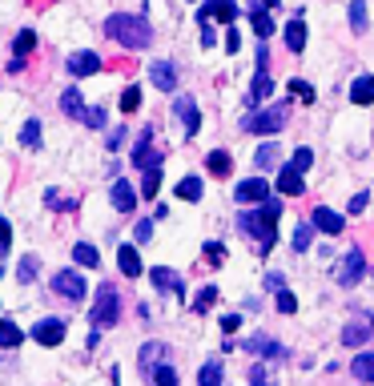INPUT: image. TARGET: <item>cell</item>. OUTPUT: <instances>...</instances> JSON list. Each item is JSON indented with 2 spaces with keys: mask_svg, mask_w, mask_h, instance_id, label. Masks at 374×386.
I'll return each mask as SVG.
<instances>
[{
  "mask_svg": "<svg viewBox=\"0 0 374 386\" xmlns=\"http://www.w3.org/2000/svg\"><path fill=\"white\" fill-rule=\"evenodd\" d=\"M117 318H121V294L105 282V286L97 290V302H93V322H97V326H113Z\"/></svg>",
  "mask_w": 374,
  "mask_h": 386,
  "instance_id": "3",
  "label": "cell"
},
{
  "mask_svg": "<svg viewBox=\"0 0 374 386\" xmlns=\"http://www.w3.org/2000/svg\"><path fill=\"white\" fill-rule=\"evenodd\" d=\"M113 206L121 209V213H129V209L137 206V193H133L129 181H113Z\"/></svg>",
  "mask_w": 374,
  "mask_h": 386,
  "instance_id": "21",
  "label": "cell"
},
{
  "mask_svg": "<svg viewBox=\"0 0 374 386\" xmlns=\"http://www.w3.org/2000/svg\"><path fill=\"white\" fill-rule=\"evenodd\" d=\"M201 16H217V20H233V16H238V4H233V0H210V4H206V8H201Z\"/></svg>",
  "mask_w": 374,
  "mask_h": 386,
  "instance_id": "24",
  "label": "cell"
},
{
  "mask_svg": "<svg viewBox=\"0 0 374 386\" xmlns=\"http://www.w3.org/2000/svg\"><path fill=\"white\" fill-rule=\"evenodd\" d=\"M24 342V334H20V326H13V322H0V346H20Z\"/></svg>",
  "mask_w": 374,
  "mask_h": 386,
  "instance_id": "34",
  "label": "cell"
},
{
  "mask_svg": "<svg viewBox=\"0 0 374 386\" xmlns=\"http://www.w3.org/2000/svg\"><path fill=\"white\" fill-rule=\"evenodd\" d=\"M250 20H254V32H258L261 41H266V36H274V20L266 16V8H261V4H254V8H250Z\"/></svg>",
  "mask_w": 374,
  "mask_h": 386,
  "instance_id": "27",
  "label": "cell"
},
{
  "mask_svg": "<svg viewBox=\"0 0 374 386\" xmlns=\"http://www.w3.org/2000/svg\"><path fill=\"white\" fill-rule=\"evenodd\" d=\"M238 326H242V318H238V314H226V318H222V330H226V334H233Z\"/></svg>",
  "mask_w": 374,
  "mask_h": 386,
  "instance_id": "50",
  "label": "cell"
},
{
  "mask_svg": "<svg viewBox=\"0 0 374 386\" xmlns=\"http://www.w3.org/2000/svg\"><path fill=\"white\" fill-rule=\"evenodd\" d=\"M149 80H153L161 93H173V89H178V73H173V64H169V61L149 64Z\"/></svg>",
  "mask_w": 374,
  "mask_h": 386,
  "instance_id": "14",
  "label": "cell"
},
{
  "mask_svg": "<svg viewBox=\"0 0 374 386\" xmlns=\"http://www.w3.org/2000/svg\"><path fill=\"white\" fill-rule=\"evenodd\" d=\"M178 197H181V201H197V197H201V177H181V181H178Z\"/></svg>",
  "mask_w": 374,
  "mask_h": 386,
  "instance_id": "32",
  "label": "cell"
},
{
  "mask_svg": "<svg viewBox=\"0 0 374 386\" xmlns=\"http://www.w3.org/2000/svg\"><path fill=\"white\" fill-rule=\"evenodd\" d=\"M197 383L217 386V383H222V362H217V358H213V362H206V366H201V374H197Z\"/></svg>",
  "mask_w": 374,
  "mask_h": 386,
  "instance_id": "38",
  "label": "cell"
},
{
  "mask_svg": "<svg viewBox=\"0 0 374 386\" xmlns=\"http://www.w3.org/2000/svg\"><path fill=\"white\" fill-rule=\"evenodd\" d=\"M97 69H101L97 52H73V57H69V73H73V77H93Z\"/></svg>",
  "mask_w": 374,
  "mask_h": 386,
  "instance_id": "15",
  "label": "cell"
},
{
  "mask_svg": "<svg viewBox=\"0 0 374 386\" xmlns=\"http://www.w3.org/2000/svg\"><path fill=\"white\" fill-rule=\"evenodd\" d=\"M350 29L362 36L366 32V0H350Z\"/></svg>",
  "mask_w": 374,
  "mask_h": 386,
  "instance_id": "33",
  "label": "cell"
},
{
  "mask_svg": "<svg viewBox=\"0 0 374 386\" xmlns=\"http://www.w3.org/2000/svg\"><path fill=\"white\" fill-rule=\"evenodd\" d=\"M121 141H125V129H117V133H109V149H121Z\"/></svg>",
  "mask_w": 374,
  "mask_h": 386,
  "instance_id": "54",
  "label": "cell"
},
{
  "mask_svg": "<svg viewBox=\"0 0 374 386\" xmlns=\"http://www.w3.org/2000/svg\"><path fill=\"white\" fill-rule=\"evenodd\" d=\"M306 190V181H302V169H294V165H282L278 169V193H286V197H302Z\"/></svg>",
  "mask_w": 374,
  "mask_h": 386,
  "instance_id": "12",
  "label": "cell"
},
{
  "mask_svg": "<svg viewBox=\"0 0 374 386\" xmlns=\"http://www.w3.org/2000/svg\"><path fill=\"white\" fill-rule=\"evenodd\" d=\"M85 125L101 129V125H105V109H89V113H85Z\"/></svg>",
  "mask_w": 374,
  "mask_h": 386,
  "instance_id": "47",
  "label": "cell"
},
{
  "mask_svg": "<svg viewBox=\"0 0 374 386\" xmlns=\"http://www.w3.org/2000/svg\"><path fill=\"white\" fill-rule=\"evenodd\" d=\"M282 125H286V105H274V109H266V113L245 117V133H278Z\"/></svg>",
  "mask_w": 374,
  "mask_h": 386,
  "instance_id": "4",
  "label": "cell"
},
{
  "mask_svg": "<svg viewBox=\"0 0 374 386\" xmlns=\"http://www.w3.org/2000/svg\"><path fill=\"white\" fill-rule=\"evenodd\" d=\"M20 145H29V149L41 145V125H36V121H24V129H20Z\"/></svg>",
  "mask_w": 374,
  "mask_h": 386,
  "instance_id": "40",
  "label": "cell"
},
{
  "mask_svg": "<svg viewBox=\"0 0 374 386\" xmlns=\"http://www.w3.org/2000/svg\"><path fill=\"white\" fill-rule=\"evenodd\" d=\"M153 238V222H137V241H149Z\"/></svg>",
  "mask_w": 374,
  "mask_h": 386,
  "instance_id": "51",
  "label": "cell"
},
{
  "mask_svg": "<svg viewBox=\"0 0 374 386\" xmlns=\"http://www.w3.org/2000/svg\"><path fill=\"white\" fill-rule=\"evenodd\" d=\"M206 257H210L213 266H222V262H226V245H217V241H210V245H206Z\"/></svg>",
  "mask_w": 374,
  "mask_h": 386,
  "instance_id": "46",
  "label": "cell"
},
{
  "mask_svg": "<svg viewBox=\"0 0 374 386\" xmlns=\"http://www.w3.org/2000/svg\"><path fill=\"white\" fill-rule=\"evenodd\" d=\"M362 209H366V193H354L350 197V213H362Z\"/></svg>",
  "mask_w": 374,
  "mask_h": 386,
  "instance_id": "52",
  "label": "cell"
},
{
  "mask_svg": "<svg viewBox=\"0 0 374 386\" xmlns=\"http://www.w3.org/2000/svg\"><path fill=\"white\" fill-rule=\"evenodd\" d=\"M350 370H354V378H362V383H374V350H362L350 362Z\"/></svg>",
  "mask_w": 374,
  "mask_h": 386,
  "instance_id": "25",
  "label": "cell"
},
{
  "mask_svg": "<svg viewBox=\"0 0 374 386\" xmlns=\"http://www.w3.org/2000/svg\"><path fill=\"white\" fill-rule=\"evenodd\" d=\"M173 113H178L181 121H185V133H189V137H194L197 129H201V113H197L194 96H178V101H173Z\"/></svg>",
  "mask_w": 374,
  "mask_h": 386,
  "instance_id": "13",
  "label": "cell"
},
{
  "mask_svg": "<svg viewBox=\"0 0 374 386\" xmlns=\"http://www.w3.org/2000/svg\"><path fill=\"white\" fill-rule=\"evenodd\" d=\"M33 338L41 342V346H61L65 342V322L61 318H45L33 326Z\"/></svg>",
  "mask_w": 374,
  "mask_h": 386,
  "instance_id": "8",
  "label": "cell"
},
{
  "mask_svg": "<svg viewBox=\"0 0 374 386\" xmlns=\"http://www.w3.org/2000/svg\"><path fill=\"white\" fill-rule=\"evenodd\" d=\"M161 190V165H145V181H141V193L145 197H157Z\"/></svg>",
  "mask_w": 374,
  "mask_h": 386,
  "instance_id": "31",
  "label": "cell"
},
{
  "mask_svg": "<svg viewBox=\"0 0 374 386\" xmlns=\"http://www.w3.org/2000/svg\"><path fill=\"white\" fill-rule=\"evenodd\" d=\"M250 383H266V366H254V370H250Z\"/></svg>",
  "mask_w": 374,
  "mask_h": 386,
  "instance_id": "55",
  "label": "cell"
},
{
  "mask_svg": "<svg viewBox=\"0 0 374 386\" xmlns=\"http://www.w3.org/2000/svg\"><path fill=\"white\" fill-rule=\"evenodd\" d=\"M278 310H282V314H294V310H298V302H294V294L286 286H278Z\"/></svg>",
  "mask_w": 374,
  "mask_h": 386,
  "instance_id": "42",
  "label": "cell"
},
{
  "mask_svg": "<svg viewBox=\"0 0 374 386\" xmlns=\"http://www.w3.org/2000/svg\"><path fill=\"white\" fill-rule=\"evenodd\" d=\"M310 222H314V229H322V234H330V238H338L342 234V213H334L330 206H314Z\"/></svg>",
  "mask_w": 374,
  "mask_h": 386,
  "instance_id": "11",
  "label": "cell"
},
{
  "mask_svg": "<svg viewBox=\"0 0 374 386\" xmlns=\"http://www.w3.org/2000/svg\"><path fill=\"white\" fill-rule=\"evenodd\" d=\"M270 93H274V80H270V73L261 69L258 77H254V85H250V96H245V101H250V109H258V105H261Z\"/></svg>",
  "mask_w": 374,
  "mask_h": 386,
  "instance_id": "16",
  "label": "cell"
},
{
  "mask_svg": "<svg viewBox=\"0 0 374 386\" xmlns=\"http://www.w3.org/2000/svg\"><path fill=\"white\" fill-rule=\"evenodd\" d=\"M290 93H294V96H302V101H306V105H310V101H314V89H310L306 80H298V77L290 80Z\"/></svg>",
  "mask_w": 374,
  "mask_h": 386,
  "instance_id": "44",
  "label": "cell"
},
{
  "mask_svg": "<svg viewBox=\"0 0 374 386\" xmlns=\"http://www.w3.org/2000/svg\"><path fill=\"white\" fill-rule=\"evenodd\" d=\"M165 342H145V346H141V370H145V374H153V370L161 366L165 362Z\"/></svg>",
  "mask_w": 374,
  "mask_h": 386,
  "instance_id": "17",
  "label": "cell"
},
{
  "mask_svg": "<svg viewBox=\"0 0 374 386\" xmlns=\"http://www.w3.org/2000/svg\"><path fill=\"white\" fill-rule=\"evenodd\" d=\"M36 273H41V262H36V254L20 257V270H17V278H20V282H24V286H29V282H33Z\"/></svg>",
  "mask_w": 374,
  "mask_h": 386,
  "instance_id": "36",
  "label": "cell"
},
{
  "mask_svg": "<svg viewBox=\"0 0 374 386\" xmlns=\"http://www.w3.org/2000/svg\"><path fill=\"white\" fill-rule=\"evenodd\" d=\"M350 101H354V105H374V77L371 73L350 85Z\"/></svg>",
  "mask_w": 374,
  "mask_h": 386,
  "instance_id": "19",
  "label": "cell"
},
{
  "mask_svg": "<svg viewBox=\"0 0 374 386\" xmlns=\"http://www.w3.org/2000/svg\"><path fill=\"white\" fill-rule=\"evenodd\" d=\"M13 48H17V57H20V61H24V57H29V52H33V48H36V32H33V29L17 32V45H13Z\"/></svg>",
  "mask_w": 374,
  "mask_h": 386,
  "instance_id": "37",
  "label": "cell"
},
{
  "mask_svg": "<svg viewBox=\"0 0 374 386\" xmlns=\"http://www.w3.org/2000/svg\"><path fill=\"white\" fill-rule=\"evenodd\" d=\"M8 241H13V225L0 217V250H8Z\"/></svg>",
  "mask_w": 374,
  "mask_h": 386,
  "instance_id": "49",
  "label": "cell"
},
{
  "mask_svg": "<svg viewBox=\"0 0 374 386\" xmlns=\"http://www.w3.org/2000/svg\"><path fill=\"white\" fill-rule=\"evenodd\" d=\"M294 169H302V173H306L310 165H314V153H310L306 145H302V149H298V153H294V161H290Z\"/></svg>",
  "mask_w": 374,
  "mask_h": 386,
  "instance_id": "43",
  "label": "cell"
},
{
  "mask_svg": "<svg viewBox=\"0 0 374 386\" xmlns=\"http://www.w3.org/2000/svg\"><path fill=\"white\" fill-rule=\"evenodd\" d=\"M49 206H52V209H73V197L65 201V197H61L57 190H49Z\"/></svg>",
  "mask_w": 374,
  "mask_h": 386,
  "instance_id": "48",
  "label": "cell"
},
{
  "mask_svg": "<svg viewBox=\"0 0 374 386\" xmlns=\"http://www.w3.org/2000/svg\"><path fill=\"white\" fill-rule=\"evenodd\" d=\"M310 238H314V222H302L298 229H294V250H298V254H306Z\"/></svg>",
  "mask_w": 374,
  "mask_h": 386,
  "instance_id": "35",
  "label": "cell"
},
{
  "mask_svg": "<svg viewBox=\"0 0 374 386\" xmlns=\"http://www.w3.org/2000/svg\"><path fill=\"white\" fill-rule=\"evenodd\" d=\"M245 354H261V358H270V362H282V358H286V346L274 342V338H266V334H254V338H245Z\"/></svg>",
  "mask_w": 374,
  "mask_h": 386,
  "instance_id": "7",
  "label": "cell"
},
{
  "mask_svg": "<svg viewBox=\"0 0 374 386\" xmlns=\"http://www.w3.org/2000/svg\"><path fill=\"white\" fill-rule=\"evenodd\" d=\"M278 157H282L278 141H266V145L258 149V157H254V161H258V169H278Z\"/></svg>",
  "mask_w": 374,
  "mask_h": 386,
  "instance_id": "29",
  "label": "cell"
},
{
  "mask_svg": "<svg viewBox=\"0 0 374 386\" xmlns=\"http://www.w3.org/2000/svg\"><path fill=\"white\" fill-rule=\"evenodd\" d=\"M137 105H141V89H137V85H129V89L121 93V109H125V113H133Z\"/></svg>",
  "mask_w": 374,
  "mask_h": 386,
  "instance_id": "41",
  "label": "cell"
},
{
  "mask_svg": "<svg viewBox=\"0 0 374 386\" xmlns=\"http://www.w3.org/2000/svg\"><path fill=\"white\" fill-rule=\"evenodd\" d=\"M278 217H282V201L266 197L258 213H242L238 229H242V234H250V238L258 241V250H261V254H270V245L278 241Z\"/></svg>",
  "mask_w": 374,
  "mask_h": 386,
  "instance_id": "1",
  "label": "cell"
},
{
  "mask_svg": "<svg viewBox=\"0 0 374 386\" xmlns=\"http://www.w3.org/2000/svg\"><path fill=\"white\" fill-rule=\"evenodd\" d=\"M217 302V286H206V290H197V302H194V310L197 314H206L210 306Z\"/></svg>",
  "mask_w": 374,
  "mask_h": 386,
  "instance_id": "39",
  "label": "cell"
},
{
  "mask_svg": "<svg viewBox=\"0 0 374 386\" xmlns=\"http://www.w3.org/2000/svg\"><path fill=\"white\" fill-rule=\"evenodd\" d=\"M52 290H57L61 298H69V302H77V298H85V278L77 270H61L52 278Z\"/></svg>",
  "mask_w": 374,
  "mask_h": 386,
  "instance_id": "6",
  "label": "cell"
},
{
  "mask_svg": "<svg viewBox=\"0 0 374 386\" xmlns=\"http://www.w3.org/2000/svg\"><path fill=\"white\" fill-rule=\"evenodd\" d=\"M233 197H238L242 206H261V201L270 197V185H266V177H245V181H238Z\"/></svg>",
  "mask_w": 374,
  "mask_h": 386,
  "instance_id": "5",
  "label": "cell"
},
{
  "mask_svg": "<svg viewBox=\"0 0 374 386\" xmlns=\"http://www.w3.org/2000/svg\"><path fill=\"white\" fill-rule=\"evenodd\" d=\"M61 109H65L69 117H77V121H85V113H89V109H85V101H81V93H77V89H69V93L61 96Z\"/></svg>",
  "mask_w": 374,
  "mask_h": 386,
  "instance_id": "28",
  "label": "cell"
},
{
  "mask_svg": "<svg viewBox=\"0 0 374 386\" xmlns=\"http://www.w3.org/2000/svg\"><path fill=\"white\" fill-rule=\"evenodd\" d=\"M286 48H290V52H302V48H306V24H302V16L286 24Z\"/></svg>",
  "mask_w": 374,
  "mask_h": 386,
  "instance_id": "23",
  "label": "cell"
},
{
  "mask_svg": "<svg viewBox=\"0 0 374 386\" xmlns=\"http://www.w3.org/2000/svg\"><path fill=\"white\" fill-rule=\"evenodd\" d=\"M226 48H229V52H238V48H242V41H238V32H233V29L226 32Z\"/></svg>",
  "mask_w": 374,
  "mask_h": 386,
  "instance_id": "53",
  "label": "cell"
},
{
  "mask_svg": "<svg viewBox=\"0 0 374 386\" xmlns=\"http://www.w3.org/2000/svg\"><path fill=\"white\" fill-rule=\"evenodd\" d=\"M149 378H153V383H161V386H165V383H178V370H173V366H157Z\"/></svg>",
  "mask_w": 374,
  "mask_h": 386,
  "instance_id": "45",
  "label": "cell"
},
{
  "mask_svg": "<svg viewBox=\"0 0 374 386\" xmlns=\"http://www.w3.org/2000/svg\"><path fill=\"white\" fill-rule=\"evenodd\" d=\"M73 262L85 266V270H93V266H101V254L89 245V241H81V245H73Z\"/></svg>",
  "mask_w": 374,
  "mask_h": 386,
  "instance_id": "26",
  "label": "cell"
},
{
  "mask_svg": "<svg viewBox=\"0 0 374 386\" xmlns=\"http://www.w3.org/2000/svg\"><path fill=\"white\" fill-rule=\"evenodd\" d=\"M362 273H366V257H362V250H350V254L342 257V266H338V282L342 286H354Z\"/></svg>",
  "mask_w": 374,
  "mask_h": 386,
  "instance_id": "9",
  "label": "cell"
},
{
  "mask_svg": "<svg viewBox=\"0 0 374 386\" xmlns=\"http://www.w3.org/2000/svg\"><path fill=\"white\" fill-rule=\"evenodd\" d=\"M117 266H121L125 278H137V273H141V257H137V250H133V245H121V250H117Z\"/></svg>",
  "mask_w": 374,
  "mask_h": 386,
  "instance_id": "20",
  "label": "cell"
},
{
  "mask_svg": "<svg viewBox=\"0 0 374 386\" xmlns=\"http://www.w3.org/2000/svg\"><path fill=\"white\" fill-rule=\"evenodd\" d=\"M206 165H210L213 177H226L229 169H233V161H229V153H222V149H213L210 157H206Z\"/></svg>",
  "mask_w": 374,
  "mask_h": 386,
  "instance_id": "30",
  "label": "cell"
},
{
  "mask_svg": "<svg viewBox=\"0 0 374 386\" xmlns=\"http://www.w3.org/2000/svg\"><path fill=\"white\" fill-rule=\"evenodd\" d=\"M149 278H153V286L157 290H185V282H181V273H173V270H165V266H157V270L149 273Z\"/></svg>",
  "mask_w": 374,
  "mask_h": 386,
  "instance_id": "22",
  "label": "cell"
},
{
  "mask_svg": "<svg viewBox=\"0 0 374 386\" xmlns=\"http://www.w3.org/2000/svg\"><path fill=\"white\" fill-rule=\"evenodd\" d=\"M161 161L165 157L153 149V129H145V133L137 137V149H133V165H141V169H145V165H161Z\"/></svg>",
  "mask_w": 374,
  "mask_h": 386,
  "instance_id": "10",
  "label": "cell"
},
{
  "mask_svg": "<svg viewBox=\"0 0 374 386\" xmlns=\"http://www.w3.org/2000/svg\"><path fill=\"white\" fill-rule=\"evenodd\" d=\"M371 334H374L371 322H350V326L342 330V346H362V342H366Z\"/></svg>",
  "mask_w": 374,
  "mask_h": 386,
  "instance_id": "18",
  "label": "cell"
},
{
  "mask_svg": "<svg viewBox=\"0 0 374 386\" xmlns=\"http://www.w3.org/2000/svg\"><path fill=\"white\" fill-rule=\"evenodd\" d=\"M105 36H113L121 48H133V52H141V48L153 45V29H149L145 16H133V13H113L105 20Z\"/></svg>",
  "mask_w": 374,
  "mask_h": 386,
  "instance_id": "2",
  "label": "cell"
}]
</instances>
